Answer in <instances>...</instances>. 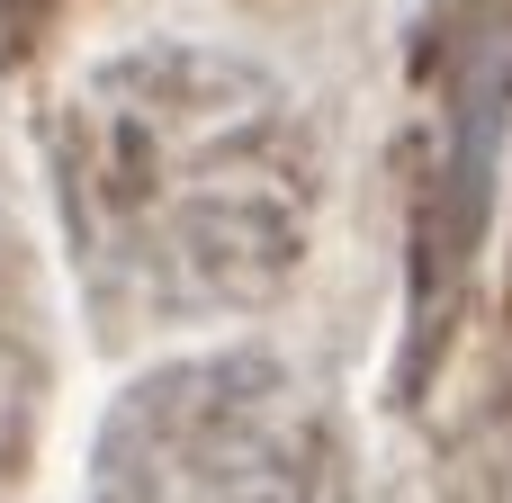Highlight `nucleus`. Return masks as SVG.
<instances>
[]
</instances>
